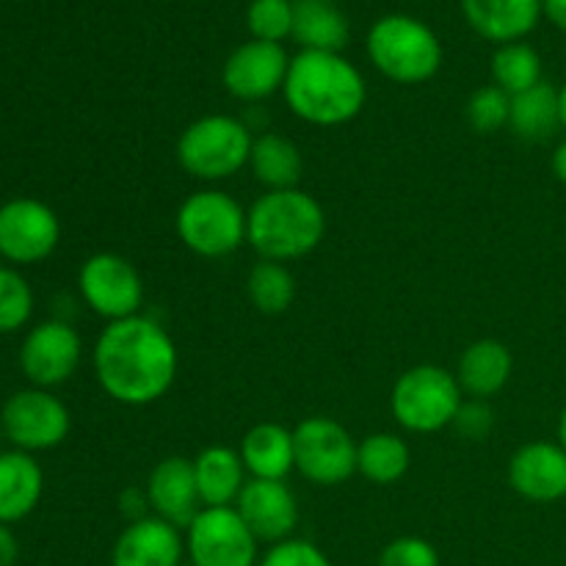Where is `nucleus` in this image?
Listing matches in <instances>:
<instances>
[{
	"instance_id": "nucleus-1",
	"label": "nucleus",
	"mask_w": 566,
	"mask_h": 566,
	"mask_svg": "<svg viewBox=\"0 0 566 566\" xmlns=\"http://www.w3.org/2000/svg\"><path fill=\"white\" fill-rule=\"evenodd\" d=\"M94 376L111 401L122 407H149L171 390L177 379L175 340L147 315L105 324L92 352Z\"/></svg>"
},
{
	"instance_id": "nucleus-2",
	"label": "nucleus",
	"mask_w": 566,
	"mask_h": 566,
	"mask_svg": "<svg viewBox=\"0 0 566 566\" xmlns=\"http://www.w3.org/2000/svg\"><path fill=\"white\" fill-rule=\"evenodd\" d=\"M282 94L291 114L307 125L340 127L363 114L368 86L343 53L302 50L291 59Z\"/></svg>"
},
{
	"instance_id": "nucleus-3",
	"label": "nucleus",
	"mask_w": 566,
	"mask_h": 566,
	"mask_svg": "<svg viewBox=\"0 0 566 566\" xmlns=\"http://www.w3.org/2000/svg\"><path fill=\"white\" fill-rule=\"evenodd\" d=\"M324 235V205L302 188L265 191L247 210V243L260 260H302L321 247Z\"/></svg>"
},
{
	"instance_id": "nucleus-4",
	"label": "nucleus",
	"mask_w": 566,
	"mask_h": 566,
	"mask_svg": "<svg viewBox=\"0 0 566 566\" xmlns=\"http://www.w3.org/2000/svg\"><path fill=\"white\" fill-rule=\"evenodd\" d=\"M368 59L387 81L418 86L431 81L442 66V42L434 28L412 14H387L370 25Z\"/></svg>"
},
{
	"instance_id": "nucleus-5",
	"label": "nucleus",
	"mask_w": 566,
	"mask_h": 566,
	"mask_svg": "<svg viewBox=\"0 0 566 566\" xmlns=\"http://www.w3.org/2000/svg\"><path fill=\"white\" fill-rule=\"evenodd\" d=\"M254 136L238 116L208 114L186 125L177 138V164L202 182H221L249 166Z\"/></svg>"
},
{
	"instance_id": "nucleus-6",
	"label": "nucleus",
	"mask_w": 566,
	"mask_h": 566,
	"mask_svg": "<svg viewBox=\"0 0 566 566\" xmlns=\"http://www.w3.org/2000/svg\"><path fill=\"white\" fill-rule=\"evenodd\" d=\"M177 238L205 260L230 258L247 243V210L219 188H202L182 199L175 216Z\"/></svg>"
},
{
	"instance_id": "nucleus-7",
	"label": "nucleus",
	"mask_w": 566,
	"mask_h": 566,
	"mask_svg": "<svg viewBox=\"0 0 566 566\" xmlns=\"http://www.w3.org/2000/svg\"><path fill=\"white\" fill-rule=\"evenodd\" d=\"M464 392L457 374L440 365H415L403 370L390 392V412L401 429L412 434H437L451 429Z\"/></svg>"
},
{
	"instance_id": "nucleus-8",
	"label": "nucleus",
	"mask_w": 566,
	"mask_h": 566,
	"mask_svg": "<svg viewBox=\"0 0 566 566\" xmlns=\"http://www.w3.org/2000/svg\"><path fill=\"white\" fill-rule=\"evenodd\" d=\"M296 470L315 486H340L357 475V442L343 423L326 415L304 418L293 429Z\"/></svg>"
},
{
	"instance_id": "nucleus-9",
	"label": "nucleus",
	"mask_w": 566,
	"mask_h": 566,
	"mask_svg": "<svg viewBox=\"0 0 566 566\" xmlns=\"http://www.w3.org/2000/svg\"><path fill=\"white\" fill-rule=\"evenodd\" d=\"M77 291H81L83 304L105 324L142 315V274L130 260L116 252H97L83 260L77 271Z\"/></svg>"
},
{
	"instance_id": "nucleus-10",
	"label": "nucleus",
	"mask_w": 566,
	"mask_h": 566,
	"mask_svg": "<svg viewBox=\"0 0 566 566\" xmlns=\"http://www.w3.org/2000/svg\"><path fill=\"white\" fill-rule=\"evenodd\" d=\"M191 566H258L260 542L235 506L202 509L186 528Z\"/></svg>"
},
{
	"instance_id": "nucleus-11",
	"label": "nucleus",
	"mask_w": 566,
	"mask_h": 566,
	"mask_svg": "<svg viewBox=\"0 0 566 566\" xmlns=\"http://www.w3.org/2000/svg\"><path fill=\"white\" fill-rule=\"evenodd\" d=\"M3 434L17 451L39 453L53 451L66 440L72 418L66 403L42 387H28L14 392L0 412Z\"/></svg>"
},
{
	"instance_id": "nucleus-12",
	"label": "nucleus",
	"mask_w": 566,
	"mask_h": 566,
	"mask_svg": "<svg viewBox=\"0 0 566 566\" xmlns=\"http://www.w3.org/2000/svg\"><path fill=\"white\" fill-rule=\"evenodd\" d=\"M61 243V221L48 202L14 197L0 205V258L9 265H36Z\"/></svg>"
},
{
	"instance_id": "nucleus-13",
	"label": "nucleus",
	"mask_w": 566,
	"mask_h": 566,
	"mask_svg": "<svg viewBox=\"0 0 566 566\" xmlns=\"http://www.w3.org/2000/svg\"><path fill=\"white\" fill-rule=\"evenodd\" d=\"M83 359V340L72 324L61 318H50L28 329L20 346L22 376L31 381V387L53 390L75 376Z\"/></svg>"
},
{
	"instance_id": "nucleus-14",
	"label": "nucleus",
	"mask_w": 566,
	"mask_h": 566,
	"mask_svg": "<svg viewBox=\"0 0 566 566\" xmlns=\"http://www.w3.org/2000/svg\"><path fill=\"white\" fill-rule=\"evenodd\" d=\"M287 66H291V55L285 53L282 44L249 39L227 55L221 83L230 97L241 99V103H263L282 92Z\"/></svg>"
},
{
	"instance_id": "nucleus-15",
	"label": "nucleus",
	"mask_w": 566,
	"mask_h": 566,
	"mask_svg": "<svg viewBox=\"0 0 566 566\" xmlns=\"http://www.w3.org/2000/svg\"><path fill=\"white\" fill-rule=\"evenodd\" d=\"M235 509L258 542L276 545L293 539L298 525V501L285 481L249 479L238 495Z\"/></svg>"
},
{
	"instance_id": "nucleus-16",
	"label": "nucleus",
	"mask_w": 566,
	"mask_h": 566,
	"mask_svg": "<svg viewBox=\"0 0 566 566\" xmlns=\"http://www.w3.org/2000/svg\"><path fill=\"white\" fill-rule=\"evenodd\" d=\"M509 486L531 503H556L566 497V451L558 442L534 440L509 459Z\"/></svg>"
},
{
	"instance_id": "nucleus-17",
	"label": "nucleus",
	"mask_w": 566,
	"mask_h": 566,
	"mask_svg": "<svg viewBox=\"0 0 566 566\" xmlns=\"http://www.w3.org/2000/svg\"><path fill=\"white\" fill-rule=\"evenodd\" d=\"M144 490H147L149 497V512L180 531L188 528L193 517L202 512L197 479H193V462L186 457L160 459L149 470Z\"/></svg>"
},
{
	"instance_id": "nucleus-18",
	"label": "nucleus",
	"mask_w": 566,
	"mask_h": 566,
	"mask_svg": "<svg viewBox=\"0 0 566 566\" xmlns=\"http://www.w3.org/2000/svg\"><path fill=\"white\" fill-rule=\"evenodd\" d=\"M182 558L186 534L155 514L127 523L111 551V566H180Z\"/></svg>"
},
{
	"instance_id": "nucleus-19",
	"label": "nucleus",
	"mask_w": 566,
	"mask_h": 566,
	"mask_svg": "<svg viewBox=\"0 0 566 566\" xmlns=\"http://www.w3.org/2000/svg\"><path fill=\"white\" fill-rule=\"evenodd\" d=\"M468 25L492 44L523 42L545 14L542 0H459Z\"/></svg>"
},
{
	"instance_id": "nucleus-20",
	"label": "nucleus",
	"mask_w": 566,
	"mask_h": 566,
	"mask_svg": "<svg viewBox=\"0 0 566 566\" xmlns=\"http://www.w3.org/2000/svg\"><path fill=\"white\" fill-rule=\"evenodd\" d=\"M512 370L514 357L506 343L495 340V337H481L464 348L453 374H457L464 396L490 401L497 392L506 390Z\"/></svg>"
},
{
	"instance_id": "nucleus-21",
	"label": "nucleus",
	"mask_w": 566,
	"mask_h": 566,
	"mask_svg": "<svg viewBox=\"0 0 566 566\" xmlns=\"http://www.w3.org/2000/svg\"><path fill=\"white\" fill-rule=\"evenodd\" d=\"M247 468L249 479L265 481H285L296 470V446H293V429L276 423V420H263L254 423L243 434L241 448H238Z\"/></svg>"
},
{
	"instance_id": "nucleus-22",
	"label": "nucleus",
	"mask_w": 566,
	"mask_h": 566,
	"mask_svg": "<svg viewBox=\"0 0 566 566\" xmlns=\"http://www.w3.org/2000/svg\"><path fill=\"white\" fill-rule=\"evenodd\" d=\"M191 462L202 509L235 506L238 495L249 481L241 453L230 446H208Z\"/></svg>"
},
{
	"instance_id": "nucleus-23",
	"label": "nucleus",
	"mask_w": 566,
	"mask_h": 566,
	"mask_svg": "<svg viewBox=\"0 0 566 566\" xmlns=\"http://www.w3.org/2000/svg\"><path fill=\"white\" fill-rule=\"evenodd\" d=\"M44 492V473L33 453H0V523L25 520L39 506Z\"/></svg>"
},
{
	"instance_id": "nucleus-24",
	"label": "nucleus",
	"mask_w": 566,
	"mask_h": 566,
	"mask_svg": "<svg viewBox=\"0 0 566 566\" xmlns=\"http://www.w3.org/2000/svg\"><path fill=\"white\" fill-rule=\"evenodd\" d=\"M352 28L335 0H293L291 39L302 50L340 53L348 44Z\"/></svg>"
},
{
	"instance_id": "nucleus-25",
	"label": "nucleus",
	"mask_w": 566,
	"mask_h": 566,
	"mask_svg": "<svg viewBox=\"0 0 566 566\" xmlns=\"http://www.w3.org/2000/svg\"><path fill=\"white\" fill-rule=\"evenodd\" d=\"M249 169L254 180L265 191H287L298 188L304 177V158L296 142H291L282 133H263L254 138L252 155H249Z\"/></svg>"
},
{
	"instance_id": "nucleus-26",
	"label": "nucleus",
	"mask_w": 566,
	"mask_h": 566,
	"mask_svg": "<svg viewBox=\"0 0 566 566\" xmlns=\"http://www.w3.org/2000/svg\"><path fill=\"white\" fill-rule=\"evenodd\" d=\"M509 127L523 142H545L562 127L558 114V88L551 83H536L534 88L512 97Z\"/></svg>"
},
{
	"instance_id": "nucleus-27",
	"label": "nucleus",
	"mask_w": 566,
	"mask_h": 566,
	"mask_svg": "<svg viewBox=\"0 0 566 566\" xmlns=\"http://www.w3.org/2000/svg\"><path fill=\"white\" fill-rule=\"evenodd\" d=\"M412 451L392 431H376L357 442V473L376 486L398 484L409 473Z\"/></svg>"
},
{
	"instance_id": "nucleus-28",
	"label": "nucleus",
	"mask_w": 566,
	"mask_h": 566,
	"mask_svg": "<svg viewBox=\"0 0 566 566\" xmlns=\"http://www.w3.org/2000/svg\"><path fill=\"white\" fill-rule=\"evenodd\" d=\"M247 296L252 307L263 315H282L291 310L296 298V280L285 263L274 260H258L249 269Z\"/></svg>"
},
{
	"instance_id": "nucleus-29",
	"label": "nucleus",
	"mask_w": 566,
	"mask_h": 566,
	"mask_svg": "<svg viewBox=\"0 0 566 566\" xmlns=\"http://www.w3.org/2000/svg\"><path fill=\"white\" fill-rule=\"evenodd\" d=\"M492 83L514 97L542 83V55L528 42L501 44L492 55Z\"/></svg>"
},
{
	"instance_id": "nucleus-30",
	"label": "nucleus",
	"mask_w": 566,
	"mask_h": 566,
	"mask_svg": "<svg viewBox=\"0 0 566 566\" xmlns=\"http://www.w3.org/2000/svg\"><path fill=\"white\" fill-rule=\"evenodd\" d=\"M33 315V291L14 265H0V335L22 329Z\"/></svg>"
},
{
	"instance_id": "nucleus-31",
	"label": "nucleus",
	"mask_w": 566,
	"mask_h": 566,
	"mask_svg": "<svg viewBox=\"0 0 566 566\" xmlns=\"http://www.w3.org/2000/svg\"><path fill=\"white\" fill-rule=\"evenodd\" d=\"M509 114H512V97L495 83L490 86H479L470 94L468 105H464V116L468 125L481 136H492V133L503 130L509 125Z\"/></svg>"
},
{
	"instance_id": "nucleus-32",
	"label": "nucleus",
	"mask_w": 566,
	"mask_h": 566,
	"mask_svg": "<svg viewBox=\"0 0 566 566\" xmlns=\"http://www.w3.org/2000/svg\"><path fill=\"white\" fill-rule=\"evenodd\" d=\"M247 28L252 39L282 44L293 33V0H252Z\"/></svg>"
},
{
	"instance_id": "nucleus-33",
	"label": "nucleus",
	"mask_w": 566,
	"mask_h": 566,
	"mask_svg": "<svg viewBox=\"0 0 566 566\" xmlns=\"http://www.w3.org/2000/svg\"><path fill=\"white\" fill-rule=\"evenodd\" d=\"M440 551L423 536H398L379 553L376 566H440Z\"/></svg>"
},
{
	"instance_id": "nucleus-34",
	"label": "nucleus",
	"mask_w": 566,
	"mask_h": 566,
	"mask_svg": "<svg viewBox=\"0 0 566 566\" xmlns=\"http://www.w3.org/2000/svg\"><path fill=\"white\" fill-rule=\"evenodd\" d=\"M258 566H332L329 556L307 539H285L271 545Z\"/></svg>"
},
{
	"instance_id": "nucleus-35",
	"label": "nucleus",
	"mask_w": 566,
	"mask_h": 566,
	"mask_svg": "<svg viewBox=\"0 0 566 566\" xmlns=\"http://www.w3.org/2000/svg\"><path fill=\"white\" fill-rule=\"evenodd\" d=\"M451 429H457V434L470 442L486 440V437L492 434V429H495V412H492L490 401H481V398H464L457 418H453Z\"/></svg>"
},
{
	"instance_id": "nucleus-36",
	"label": "nucleus",
	"mask_w": 566,
	"mask_h": 566,
	"mask_svg": "<svg viewBox=\"0 0 566 566\" xmlns=\"http://www.w3.org/2000/svg\"><path fill=\"white\" fill-rule=\"evenodd\" d=\"M119 509H122V514H125L127 523H136V520L149 517V514H147L149 512L147 490H136V486H130V490L122 492Z\"/></svg>"
},
{
	"instance_id": "nucleus-37",
	"label": "nucleus",
	"mask_w": 566,
	"mask_h": 566,
	"mask_svg": "<svg viewBox=\"0 0 566 566\" xmlns=\"http://www.w3.org/2000/svg\"><path fill=\"white\" fill-rule=\"evenodd\" d=\"M20 558V545H17V536L11 531V525L0 523V566H14Z\"/></svg>"
},
{
	"instance_id": "nucleus-38",
	"label": "nucleus",
	"mask_w": 566,
	"mask_h": 566,
	"mask_svg": "<svg viewBox=\"0 0 566 566\" xmlns=\"http://www.w3.org/2000/svg\"><path fill=\"white\" fill-rule=\"evenodd\" d=\"M542 14L566 33V0H542Z\"/></svg>"
},
{
	"instance_id": "nucleus-39",
	"label": "nucleus",
	"mask_w": 566,
	"mask_h": 566,
	"mask_svg": "<svg viewBox=\"0 0 566 566\" xmlns=\"http://www.w3.org/2000/svg\"><path fill=\"white\" fill-rule=\"evenodd\" d=\"M551 169H553V175H556V180H562L566 186V138L562 144H556V149H553Z\"/></svg>"
},
{
	"instance_id": "nucleus-40",
	"label": "nucleus",
	"mask_w": 566,
	"mask_h": 566,
	"mask_svg": "<svg viewBox=\"0 0 566 566\" xmlns=\"http://www.w3.org/2000/svg\"><path fill=\"white\" fill-rule=\"evenodd\" d=\"M558 114H562V130H566V83L558 88Z\"/></svg>"
},
{
	"instance_id": "nucleus-41",
	"label": "nucleus",
	"mask_w": 566,
	"mask_h": 566,
	"mask_svg": "<svg viewBox=\"0 0 566 566\" xmlns=\"http://www.w3.org/2000/svg\"><path fill=\"white\" fill-rule=\"evenodd\" d=\"M558 446L566 451V407L562 409V415H558Z\"/></svg>"
}]
</instances>
